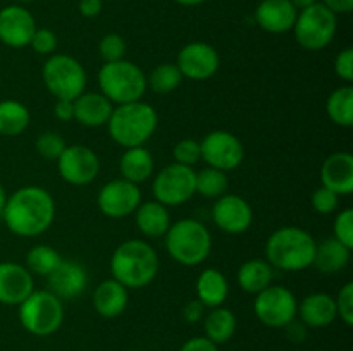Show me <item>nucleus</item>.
Returning <instances> with one entry per match:
<instances>
[{
	"mask_svg": "<svg viewBox=\"0 0 353 351\" xmlns=\"http://www.w3.org/2000/svg\"><path fill=\"white\" fill-rule=\"evenodd\" d=\"M285 329L286 336H288L290 341H293V343H302V341L305 339L307 329L303 322H295V320H292L288 326H285Z\"/></svg>",
	"mask_w": 353,
	"mask_h": 351,
	"instance_id": "de8ad7c7",
	"label": "nucleus"
},
{
	"mask_svg": "<svg viewBox=\"0 0 353 351\" xmlns=\"http://www.w3.org/2000/svg\"><path fill=\"white\" fill-rule=\"evenodd\" d=\"M165 250L178 264L195 267L209 257L212 237L202 222L183 219L171 224L165 233Z\"/></svg>",
	"mask_w": 353,
	"mask_h": 351,
	"instance_id": "39448f33",
	"label": "nucleus"
},
{
	"mask_svg": "<svg viewBox=\"0 0 353 351\" xmlns=\"http://www.w3.org/2000/svg\"><path fill=\"white\" fill-rule=\"evenodd\" d=\"M100 93L112 103L123 105L141 100L147 92V76L134 62L121 58L105 62L99 71Z\"/></svg>",
	"mask_w": 353,
	"mask_h": 351,
	"instance_id": "423d86ee",
	"label": "nucleus"
},
{
	"mask_svg": "<svg viewBox=\"0 0 353 351\" xmlns=\"http://www.w3.org/2000/svg\"><path fill=\"white\" fill-rule=\"evenodd\" d=\"M316 240L305 229L295 226L279 227L265 243V258L271 267L286 272H300L314 264Z\"/></svg>",
	"mask_w": 353,
	"mask_h": 351,
	"instance_id": "7ed1b4c3",
	"label": "nucleus"
},
{
	"mask_svg": "<svg viewBox=\"0 0 353 351\" xmlns=\"http://www.w3.org/2000/svg\"><path fill=\"white\" fill-rule=\"evenodd\" d=\"M238 284L243 291L257 295L264 291L268 286H271L272 281V267L268 264V260H248L238 268Z\"/></svg>",
	"mask_w": 353,
	"mask_h": 351,
	"instance_id": "c85d7f7f",
	"label": "nucleus"
},
{
	"mask_svg": "<svg viewBox=\"0 0 353 351\" xmlns=\"http://www.w3.org/2000/svg\"><path fill=\"white\" fill-rule=\"evenodd\" d=\"M93 306L100 317H119L128 306V288H124L116 279L100 282L93 291Z\"/></svg>",
	"mask_w": 353,
	"mask_h": 351,
	"instance_id": "b1692460",
	"label": "nucleus"
},
{
	"mask_svg": "<svg viewBox=\"0 0 353 351\" xmlns=\"http://www.w3.org/2000/svg\"><path fill=\"white\" fill-rule=\"evenodd\" d=\"M30 124V110L17 100L0 102V134L2 136H19Z\"/></svg>",
	"mask_w": 353,
	"mask_h": 351,
	"instance_id": "7c9ffc66",
	"label": "nucleus"
},
{
	"mask_svg": "<svg viewBox=\"0 0 353 351\" xmlns=\"http://www.w3.org/2000/svg\"><path fill=\"white\" fill-rule=\"evenodd\" d=\"M33 275L16 262H0V303L21 305L34 291Z\"/></svg>",
	"mask_w": 353,
	"mask_h": 351,
	"instance_id": "a211bd4d",
	"label": "nucleus"
},
{
	"mask_svg": "<svg viewBox=\"0 0 353 351\" xmlns=\"http://www.w3.org/2000/svg\"><path fill=\"white\" fill-rule=\"evenodd\" d=\"M19 320L28 332L34 336H50L64 320L62 299L50 291H33L19 305Z\"/></svg>",
	"mask_w": 353,
	"mask_h": 351,
	"instance_id": "0eeeda50",
	"label": "nucleus"
},
{
	"mask_svg": "<svg viewBox=\"0 0 353 351\" xmlns=\"http://www.w3.org/2000/svg\"><path fill=\"white\" fill-rule=\"evenodd\" d=\"M174 2L181 3V6L193 7V6H200V3H203V2H205V0H174Z\"/></svg>",
	"mask_w": 353,
	"mask_h": 351,
	"instance_id": "864d4df0",
	"label": "nucleus"
},
{
	"mask_svg": "<svg viewBox=\"0 0 353 351\" xmlns=\"http://www.w3.org/2000/svg\"><path fill=\"white\" fill-rule=\"evenodd\" d=\"M203 329H205V337L212 341L214 344H223L233 337L236 330V317L230 308L216 306L210 308V312L203 320Z\"/></svg>",
	"mask_w": 353,
	"mask_h": 351,
	"instance_id": "c756f323",
	"label": "nucleus"
},
{
	"mask_svg": "<svg viewBox=\"0 0 353 351\" xmlns=\"http://www.w3.org/2000/svg\"><path fill=\"white\" fill-rule=\"evenodd\" d=\"M137 226L147 237H161L165 236L168 229L171 227L168 206L159 202H145L140 203L137 210Z\"/></svg>",
	"mask_w": 353,
	"mask_h": 351,
	"instance_id": "bb28decb",
	"label": "nucleus"
},
{
	"mask_svg": "<svg viewBox=\"0 0 353 351\" xmlns=\"http://www.w3.org/2000/svg\"><path fill=\"white\" fill-rule=\"evenodd\" d=\"M179 351H219L217 350V344H214L212 341L207 339L205 336L200 337H192V339L186 341L181 346Z\"/></svg>",
	"mask_w": 353,
	"mask_h": 351,
	"instance_id": "c03bdc74",
	"label": "nucleus"
},
{
	"mask_svg": "<svg viewBox=\"0 0 353 351\" xmlns=\"http://www.w3.org/2000/svg\"><path fill=\"white\" fill-rule=\"evenodd\" d=\"M34 31L37 21L23 6H7L0 10V41L3 45L12 48L26 47Z\"/></svg>",
	"mask_w": 353,
	"mask_h": 351,
	"instance_id": "dca6fc26",
	"label": "nucleus"
},
{
	"mask_svg": "<svg viewBox=\"0 0 353 351\" xmlns=\"http://www.w3.org/2000/svg\"><path fill=\"white\" fill-rule=\"evenodd\" d=\"M334 240H338L340 243H343L345 246H348L352 250L353 248V210L345 209L343 212L338 213V217L334 219Z\"/></svg>",
	"mask_w": 353,
	"mask_h": 351,
	"instance_id": "58836bf2",
	"label": "nucleus"
},
{
	"mask_svg": "<svg viewBox=\"0 0 353 351\" xmlns=\"http://www.w3.org/2000/svg\"><path fill=\"white\" fill-rule=\"evenodd\" d=\"M336 312L347 326H353V282H347L334 298Z\"/></svg>",
	"mask_w": 353,
	"mask_h": 351,
	"instance_id": "ea45409f",
	"label": "nucleus"
},
{
	"mask_svg": "<svg viewBox=\"0 0 353 351\" xmlns=\"http://www.w3.org/2000/svg\"><path fill=\"white\" fill-rule=\"evenodd\" d=\"M254 310L257 319L268 327H285L295 320L299 303L295 295L283 286H268L257 292Z\"/></svg>",
	"mask_w": 353,
	"mask_h": 351,
	"instance_id": "9b49d317",
	"label": "nucleus"
},
{
	"mask_svg": "<svg viewBox=\"0 0 353 351\" xmlns=\"http://www.w3.org/2000/svg\"><path fill=\"white\" fill-rule=\"evenodd\" d=\"M99 54L103 58V62L121 61L126 55V41L117 33L105 34L99 43Z\"/></svg>",
	"mask_w": 353,
	"mask_h": 351,
	"instance_id": "e433bc0d",
	"label": "nucleus"
},
{
	"mask_svg": "<svg viewBox=\"0 0 353 351\" xmlns=\"http://www.w3.org/2000/svg\"><path fill=\"white\" fill-rule=\"evenodd\" d=\"M196 299L203 306L216 308L223 306L226 301L228 292H230V284H228L226 275L217 268H205L196 279Z\"/></svg>",
	"mask_w": 353,
	"mask_h": 351,
	"instance_id": "393cba45",
	"label": "nucleus"
},
{
	"mask_svg": "<svg viewBox=\"0 0 353 351\" xmlns=\"http://www.w3.org/2000/svg\"><path fill=\"white\" fill-rule=\"evenodd\" d=\"M350 248L345 246L334 237L324 240L323 243L316 244V255H314V267L323 274H336L343 270L350 262Z\"/></svg>",
	"mask_w": 353,
	"mask_h": 351,
	"instance_id": "a878e982",
	"label": "nucleus"
},
{
	"mask_svg": "<svg viewBox=\"0 0 353 351\" xmlns=\"http://www.w3.org/2000/svg\"><path fill=\"white\" fill-rule=\"evenodd\" d=\"M336 14L331 12L324 3L316 2L299 12L295 21V38L305 50L317 52L326 48L336 34Z\"/></svg>",
	"mask_w": 353,
	"mask_h": 351,
	"instance_id": "6e6552de",
	"label": "nucleus"
},
{
	"mask_svg": "<svg viewBox=\"0 0 353 351\" xmlns=\"http://www.w3.org/2000/svg\"><path fill=\"white\" fill-rule=\"evenodd\" d=\"M74 102V120L86 127H100L109 123L114 107L109 98L97 92H83Z\"/></svg>",
	"mask_w": 353,
	"mask_h": 351,
	"instance_id": "4be33fe9",
	"label": "nucleus"
},
{
	"mask_svg": "<svg viewBox=\"0 0 353 351\" xmlns=\"http://www.w3.org/2000/svg\"><path fill=\"white\" fill-rule=\"evenodd\" d=\"M152 189L155 202L164 206L183 205L195 195V171L174 162L155 176Z\"/></svg>",
	"mask_w": 353,
	"mask_h": 351,
	"instance_id": "9d476101",
	"label": "nucleus"
},
{
	"mask_svg": "<svg viewBox=\"0 0 353 351\" xmlns=\"http://www.w3.org/2000/svg\"><path fill=\"white\" fill-rule=\"evenodd\" d=\"M183 81V74L178 69V65L171 64V62H164V64L157 65L154 71L150 72L147 79V85L154 89L159 95H168V93L174 92Z\"/></svg>",
	"mask_w": 353,
	"mask_h": 351,
	"instance_id": "f704fd0d",
	"label": "nucleus"
},
{
	"mask_svg": "<svg viewBox=\"0 0 353 351\" xmlns=\"http://www.w3.org/2000/svg\"><path fill=\"white\" fill-rule=\"evenodd\" d=\"M321 182L338 196L353 193V157L348 151H336L324 160Z\"/></svg>",
	"mask_w": 353,
	"mask_h": 351,
	"instance_id": "412c9836",
	"label": "nucleus"
},
{
	"mask_svg": "<svg viewBox=\"0 0 353 351\" xmlns=\"http://www.w3.org/2000/svg\"><path fill=\"white\" fill-rule=\"evenodd\" d=\"M334 72L343 81H353V48H345L336 55V58H334Z\"/></svg>",
	"mask_w": 353,
	"mask_h": 351,
	"instance_id": "37998d69",
	"label": "nucleus"
},
{
	"mask_svg": "<svg viewBox=\"0 0 353 351\" xmlns=\"http://www.w3.org/2000/svg\"><path fill=\"white\" fill-rule=\"evenodd\" d=\"M61 262L62 257L59 251L47 244L33 246L26 255V268L31 272V275H40V277H48Z\"/></svg>",
	"mask_w": 353,
	"mask_h": 351,
	"instance_id": "473e14b6",
	"label": "nucleus"
},
{
	"mask_svg": "<svg viewBox=\"0 0 353 351\" xmlns=\"http://www.w3.org/2000/svg\"><path fill=\"white\" fill-rule=\"evenodd\" d=\"M54 114L59 120H74V102L72 100H57L54 107Z\"/></svg>",
	"mask_w": 353,
	"mask_h": 351,
	"instance_id": "a18cd8bd",
	"label": "nucleus"
},
{
	"mask_svg": "<svg viewBox=\"0 0 353 351\" xmlns=\"http://www.w3.org/2000/svg\"><path fill=\"white\" fill-rule=\"evenodd\" d=\"M296 313H300V319L307 327H327L338 317L334 298L326 292L305 296Z\"/></svg>",
	"mask_w": 353,
	"mask_h": 351,
	"instance_id": "5701e85b",
	"label": "nucleus"
},
{
	"mask_svg": "<svg viewBox=\"0 0 353 351\" xmlns=\"http://www.w3.org/2000/svg\"><path fill=\"white\" fill-rule=\"evenodd\" d=\"M176 65L181 71L183 78L192 81H205L212 78L219 69V54L212 45L193 41L179 50Z\"/></svg>",
	"mask_w": 353,
	"mask_h": 351,
	"instance_id": "2eb2a0df",
	"label": "nucleus"
},
{
	"mask_svg": "<svg viewBox=\"0 0 353 351\" xmlns=\"http://www.w3.org/2000/svg\"><path fill=\"white\" fill-rule=\"evenodd\" d=\"M299 10L290 0H262L255 9V21L268 33L281 34L295 26Z\"/></svg>",
	"mask_w": 353,
	"mask_h": 351,
	"instance_id": "6ab92c4d",
	"label": "nucleus"
},
{
	"mask_svg": "<svg viewBox=\"0 0 353 351\" xmlns=\"http://www.w3.org/2000/svg\"><path fill=\"white\" fill-rule=\"evenodd\" d=\"M102 0H79V12L85 17H97L102 12Z\"/></svg>",
	"mask_w": 353,
	"mask_h": 351,
	"instance_id": "09e8293b",
	"label": "nucleus"
},
{
	"mask_svg": "<svg viewBox=\"0 0 353 351\" xmlns=\"http://www.w3.org/2000/svg\"><path fill=\"white\" fill-rule=\"evenodd\" d=\"M159 116L150 103L141 100L123 103L112 110L109 117V134L117 145L124 148L143 147L155 133Z\"/></svg>",
	"mask_w": 353,
	"mask_h": 351,
	"instance_id": "20e7f679",
	"label": "nucleus"
},
{
	"mask_svg": "<svg viewBox=\"0 0 353 351\" xmlns=\"http://www.w3.org/2000/svg\"><path fill=\"white\" fill-rule=\"evenodd\" d=\"M330 119L341 127L353 126V88L350 85L340 86L330 95L326 103Z\"/></svg>",
	"mask_w": 353,
	"mask_h": 351,
	"instance_id": "2f4dec72",
	"label": "nucleus"
},
{
	"mask_svg": "<svg viewBox=\"0 0 353 351\" xmlns=\"http://www.w3.org/2000/svg\"><path fill=\"white\" fill-rule=\"evenodd\" d=\"M2 217L10 233L34 237L45 233L54 222L55 202L45 188L24 186L7 198Z\"/></svg>",
	"mask_w": 353,
	"mask_h": 351,
	"instance_id": "f257e3e1",
	"label": "nucleus"
},
{
	"mask_svg": "<svg viewBox=\"0 0 353 351\" xmlns=\"http://www.w3.org/2000/svg\"><path fill=\"white\" fill-rule=\"evenodd\" d=\"M216 226L228 234H241L252 226L254 212L250 203L238 195H223L212 209Z\"/></svg>",
	"mask_w": 353,
	"mask_h": 351,
	"instance_id": "f3484780",
	"label": "nucleus"
},
{
	"mask_svg": "<svg viewBox=\"0 0 353 351\" xmlns=\"http://www.w3.org/2000/svg\"><path fill=\"white\" fill-rule=\"evenodd\" d=\"M202 158L209 167L219 171H233L243 162L245 148L240 138L230 131H212L200 143Z\"/></svg>",
	"mask_w": 353,
	"mask_h": 351,
	"instance_id": "f8f14e48",
	"label": "nucleus"
},
{
	"mask_svg": "<svg viewBox=\"0 0 353 351\" xmlns=\"http://www.w3.org/2000/svg\"><path fill=\"white\" fill-rule=\"evenodd\" d=\"M321 3H324V6H326L331 12L336 14V16L338 14L352 12L353 9V0H323Z\"/></svg>",
	"mask_w": 353,
	"mask_h": 351,
	"instance_id": "8fccbe9b",
	"label": "nucleus"
},
{
	"mask_svg": "<svg viewBox=\"0 0 353 351\" xmlns=\"http://www.w3.org/2000/svg\"><path fill=\"white\" fill-rule=\"evenodd\" d=\"M290 2L296 7V10H302V9H305V7L314 6L317 0H290Z\"/></svg>",
	"mask_w": 353,
	"mask_h": 351,
	"instance_id": "3c124183",
	"label": "nucleus"
},
{
	"mask_svg": "<svg viewBox=\"0 0 353 351\" xmlns=\"http://www.w3.org/2000/svg\"><path fill=\"white\" fill-rule=\"evenodd\" d=\"M119 171L123 174V179L140 184V182L147 181L154 172V157L143 147L126 148L119 160Z\"/></svg>",
	"mask_w": 353,
	"mask_h": 351,
	"instance_id": "cd10ccee",
	"label": "nucleus"
},
{
	"mask_svg": "<svg viewBox=\"0 0 353 351\" xmlns=\"http://www.w3.org/2000/svg\"><path fill=\"white\" fill-rule=\"evenodd\" d=\"M30 45L33 47L34 52H38V54L50 55L52 52H55V48H57V36H55L54 31L47 30V28H40V30L37 28Z\"/></svg>",
	"mask_w": 353,
	"mask_h": 351,
	"instance_id": "79ce46f5",
	"label": "nucleus"
},
{
	"mask_svg": "<svg viewBox=\"0 0 353 351\" xmlns=\"http://www.w3.org/2000/svg\"><path fill=\"white\" fill-rule=\"evenodd\" d=\"M17 2H33V0H17Z\"/></svg>",
	"mask_w": 353,
	"mask_h": 351,
	"instance_id": "5fc2aeb1",
	"label": "nucleus"
},
{
	"mask_svg": "<svg viewBox=\"0 0 353 351\" xmlns=\"http://www.w3.org/2000/svg\"><path fill=\"white\" fill-rule=\"evenodd\" d=\"M172 155H174L176 164L193 167L202 158L200 143L196 140H192V138H186V140H181L176 145L174 150H172Z\"/></svg>",
	"mask_w": 353,
	"mask_h": 351,
	"instance_id": "4c0bfd02",
	"label": "nucleus"
},
{
	"mask_svg": "<svg viewBox=\"0 0 353 351\" xmlns=\"http://www.w3.org/2000/svg\"><path fill=\"white\" fill-rule=\"evenodd\" d=\"M6 202H7V193H6V189H3V186L0 184V215H2L3 206H6Z\"/></svg>",
	"mask_w": 353,
	"mask_h": 351,
	"instance_id": "603ef678",
	"label": "nucleus"
},
{
	"mask_svg": "<svg viewBox=\"0 0 353 351\" xmlns=\"http://www.w3.org/2000/svg\"><path fill=\"white\" fill-rule=\"evenodd\" d=\"M52 295L59 299H72L81 295L88 284V274L85 267L76 262L62 260L59 267L47 277Z\"/></svg>",
	"mask_w": 353,
	"mask_h": 351,
	"instance_id": "aec40b11",
	"label": "nucleus"
},
{
	"mask_svg": "<svg viewBox=\"0 0 353 351\" xmlns=\"http://www.w3.org/2000/svg\"><path fill=\"white\" fill-rule=\"evenodd\" d=\"M203 308L205 306L199 301V299H192L185 305V310H183V317H185L186 322L196 323L199 320H202L203 317Z\"/></svg>",
	"mask_w": 353,
	"mask_h": 351,
	"instance_id": "49530a36",
	"label": "nucleus"
},
{
	"mask_svg": "<svg viewBox=\"0 0 353 351\" xmlns=\"http://www.w3.org/2000/svg\"><path fill=\"white\" fill-rule=\"evenodd\" d=\"M338 200H340V196H338L336 193L331 191V189L326 188V186H321V188H317L316 191H314L312 206L316 212L327 215V213L336 210Z\"/></svg>",
	"mask_w": 353,
	"mask_h": 351,
	"instance_id": "a19ab883",
	"label": "nucleus"
},
{
	"mask_svg": "<svg viewBox=\"0 0 353 351\" xmlns=\"http://www.w3.org/2000/svg\"><path fill=\"white\" fill-rule=\"evenodd\" d=\"M141 203V191L138 184L126 179H114L102 186L97 196L100 212L110 219H124L131 215Z\"/></svg>",
	"mask_w": 353,
	"mask_h": 351,
	"instance_id": "4468645a",
	"label": "nucleus"
},
{
	"mask_svg": "<svg viewBox=\"0 0 353 351\" xmlns=\"http://www.w3.org/2000/svg\"><path fill=\"white\" fill-rule=\"evenodd\" d=\"M41 78L57 100H76L86 88L85 67L71 55H50L43 65Z\"/></svg>",
	"mask_w": 353,
	"mask_h": 351,
	"instance_id": "1a4fd4ad",
	"label": "nucleus"
},
{
	"mask_svg": "<svg viewBox=\"0 0 353 351\" xmlns=\"http://www.w3.org/2000/svg\"><path fill=\"white\" fill-rule=\"evenodd\" d=\"M65 147H68V145H65L64 138L57 133H52V131L41 133L40 136L37 138V141H34L37 151L41 157L47 158V160H57Z\"/></svg>",
	"mask_w": 353,
	"mask_h": 351,
	"instance_id": "c9c22d12",
	"label": "nucleus"
},
{
	"mask_svg": "<svg viewBox=\"0 0 353 351\" xmlns=\"http://www.w3.org/2000/svg\"><path fill=\"white\" fill-rule=\"evenodd\" d=\"M59 176L72 186H86L99 176L100 160L92 148L85 145L65 147L57 158Z\"/></svg>",
	"mask_w": 353,
	"mask_h": 351,
	"instance_id": "ddd939ff",
	"label": "nucleus"
},
{
	"mask_svg": "<svg viewBox=\"0 0 353 351\" xmlns=\"http://www.w3.org/2000/svg\"><path fill=\"white\" fill-rule=\"evenodd\" d=\"M230 179L226 172L214 167H205L200 172H195V193L205 198H219L226 195Z\"/></svg>",
	"mask_w": 353,
	"mask_h": 351,
	"instance_id": "72a5a7b5",
	"label": "nucleus"
},
{
	"mask_svg": "<svg viewBox=\"0 0 353 351\" xmlns=\"http://www.w3.org/2000/svg\"><path fill=\"white\" fill-rule=\"evenodd\" d=\"M112 279L128 289L150 284L159 272V257L143 240H128L116 248L110 258Z\"/></svg>",
	"mask_w": 353,
	"mask_h": 351,
	"instance_id": "f03ea898",
	"label": "nucleus"
}]
</instances>
